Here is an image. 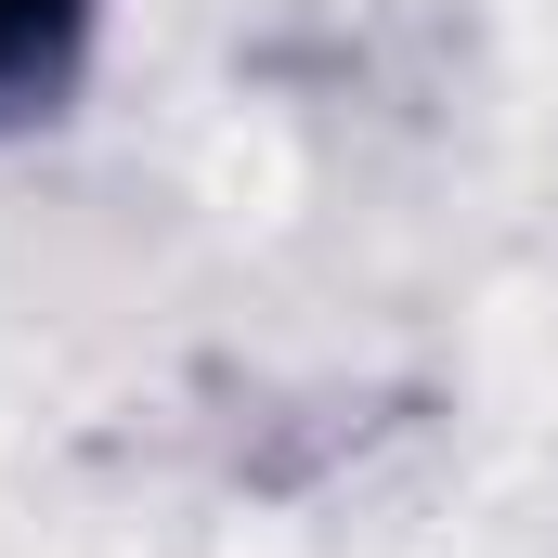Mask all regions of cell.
<instances>
[{
  "instance_id": "obj_1",
  "label": "cell",
  "mask_w": 558,
  "mask_h": 558,
  "mask_svg": "<svg viewBox=\"0 0 558 558\" xmlns=\"http://www.w3.org/2000/svg\"><path fill=\"white\" fill-rule=\"evenodd\" d=\"M92 26H105V0H0V131L52 118V105L78 92Z\"/></svg>"
}]
</instances>
